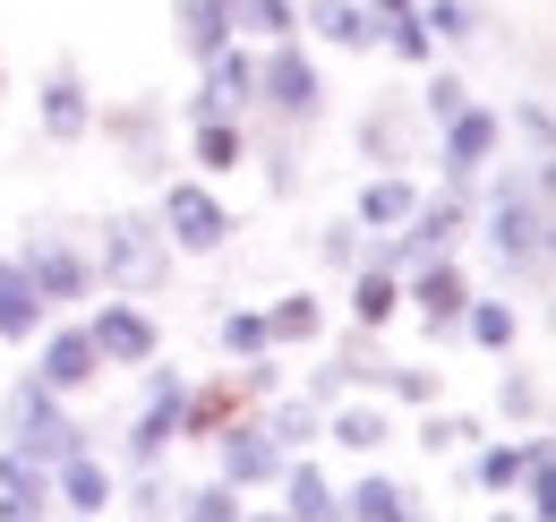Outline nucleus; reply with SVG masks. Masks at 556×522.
I'll return each instance as SVG.
<instances>
[{
	"label": "nucleus",
	"mask_w": 556,
	"mask_h": 522,
	"mask_svg": "<svg viewBox=\"0 0 556 522\" xmlns=\"http://www.w3.org/2000/svg\"><path fill=\"white\" fill-rule=\"evenodd\" d=\"M9 258L26 265V283L43 291V309L61 318V309H86L103 283H94V258H86V240L61 232V223H26V240L9 249Z\"/></svg>",
	"instance_id": "nucleus-6"
},
{
	"label": "nucleus",
	"mask_w": 556,
	"mask_h": 522,
	"mask_svg": "<svg viewBox=\"0 0 556 522\" xmlns=\"http://www.w3.org/2000/svg\"><path fill=\"white\" fill-rule=\"evenodd\" d=\"M214 343H223V360L275 351V343H266V300H257V309H223V318H214Z\"/></svg>",
	"instance_id": "nucleus-43"
},
{
	"label": "nucleus",
	"mask_w": 556,
	"mask_h": 522,
	"mask_svg": "<svg viewBox=\"0 0 556 522\" xmlns=\"http://www.w3.org/2000/svg\"><path fill=\"white\" fill-rule=\"evenodd\" d=\"M359 249H368V232H359L351 214H334V223H317V240H308V258L326 265V274H351V265H359Z\"/></svg>",
	"instance_id": "nucleus-42"
},
{
	"label": "nucleus",
	"mask_w": 556,
	"mask_h": 522,
	"mask_svg": "<svg viewBox=\"0 0 556 522\" xmlns=\"http://www.w3.org/2000/svg\"><path fill=\"white\" fill-rule=\"evenodd\" d=\"M86 334H94L103 369H146V360H163V318H154L146 300H129V291H94Z\"/></svg>",
	"instance_id": "nucleus-11"
},
{
	"label": "nucleus",
	"mask_w": 556,
	"mask_h": 522,
	"mask_svg": "<svg viewBox=\"0 0 556 522\" xmlns=\"http://www.w3.org/2000/svg\"><path fill=\"white\" fill-rule=\"evenodd\" d=\"M0 95H9V69H0Z\"/></svg>",
	"instance_id": "nucleus-53"
},
{
	"label": "nucleus",
	"mask_w": 556,
	"mask_h": 522,
	"mask_svg": "<svg viewBox=\"0 0 556 522\" xmlns=\"http://www.w3.org/2000/svg\"><path fill=\"white\" fill-rule=\"evenodd\" d=\"M343 291H351V334H386L403 318V274H386V265H368V258L343 274Z\"/></svg>",
	"instance_id": "nucleus-24"
},
{
	"label": "nucleus",
	"mask_w": 556,
	"mask_h": 522,
	"mask_svg": "<svg viewBox=\"0 0 556 522\" xmlns=\"http://www.w3.org/2000/svg\"><path fill=\"white\" fill-rule=\"evenodd\" d=\"M300 26H308V44H326V52H377V17H368L359 0H300Z\"/></svg>",
	"instance_id": "nucleus-23"
},
{
	"label": "nucleus",
	"mask_w": 556,
	"mask_h": 522,
	"mask_svg": "<svg viewBox=\"0 0 556 522\" xmlns=\"http://www.w3.org/2000/svg\"><path fill=\"white\" fill-rule=\"evenodd\" d=\"M351 137H359V154H368L377 172H412V163H419V112L403 103V95L368 103V112L351 121Z\"/></svg>",
	"instance_id": "nucleus-18"
},
{
	"label": "nucleus",
	"mask_w": 556,
	"mask_h": 522,
	"mask_svg": "<svg viewBox=\"0 0 556 522\" xmlns=\"http://www.w3.org/2000/svg\"><path fill=\"white\" fill-rule=\"evenodd\" d=\"M35 351V386L43 394H61V402H77V394H94L103 386V351H94V334H86V318H52V326L26 343Z\"/></svg>",
	"instance_id": "nucleus-9"
},
{
	"label": "nucleus",
	"mask_w": 556,
	"mask_h": 522,
	"mask_svg": "<svg viewBox=\"0 0 556 522\" xmlns=\"http://www.w3.org/2000/svg\"><path fill=\"white\" fill-rule=\"evenodd\" d=\"M180 402H189V369H138V420L121 428V471H163V455L180 446Z\"/></svg>",
	"instance_id": "nucleus-7"
},
{
	"label": "nucleus",
	"mask_w": 556,
	"mask_h": 522,
	"mask_svg": "<svg viewBox=\"0 0 556 522\" xmlns=\"http://www.w3.org/2000/svg\"><path fill=\"white\" fill-rule=\"evenodd\" d=\"M35 137L43 146H86L94 137V86L77 61H52L35 77Z\"/></svg>",
	"instance_id": "nucleus-15"
},
{
	"label": "nucleus",
	"mask_w": 556,
	"mask_h": 522,
	"mask_svg": "<svg viewBox=\"0 0 556 522\" xmlns=\"http://www.w3.org/2000/svg\"><path fill=\"white\" fill-rule=\"evenodd\" d=\"M471 291H480V283H471V265H463V258H419V265H403V309H412L437 343H454L463 309H471Z\"/></svg>",
	"instance_id": "nucleus-13"
},
{
	"label": "nucleus",
	"mask_w": 556,
	"mask_h": 522,
	"mask_svg": "<svg viewBox=\"0 0 556 522\" xmlns=\"http://www.w3.org/2000/svg\"><path fill=\"white\" fill-rule=\"evenodd\" d=\"M240 522H282V514H266V506H240Z\"/></svg>",
	"instance_id": "nucleus-50"
},
{
	"label": "nucleus",
	"mask_w": 556,
	"mask_h": 522,
	"mask_svg": "<svg viewBox=\"0 0 556 522\" xmlns=\"http://www.w3.org/2000/svg\"><path fill=\"white\" fill-rule=\"evenodd\" d=\"M94 137L121 146V163H129L138 181H163V172H172V112H163V95L94 103Z\"/></svg>",
	"instance_id": "nucleus-8"
},
{
	"label": "nucleus",
	"mask_w": 556,
	"mask_h": 522,
	"mask_svg": "<svg viewBox=\"0 0 556 522\" xmlns=\"http://www.w3.org/2000/svg\"><path fill=\"white\" fill-rule=\"evenodd\" d=\"M428 137H437V172H445V189H471L488 163L505 154V112L471 95V103H463L445 129H428Z\"/></svg>",
	"instance_id": "nucleus-12"
},
{
	"label": "nucleus",
	"mask_w": 556,
	"mask_h": 522,
	"mask_svg": "<svg viewBox=\"0 0 556 522\" xmlns=\"http://www.w3.org/2000/svg\"><path fill=\"white\" fill-rule=\"evenodd\" d=\"M0 522H52V497H17V488H0Z\"/></svg>",
	"instance_id": "nucleus-48"
},
{
	"label": "nucleus",
	"mask_w": 556,
	"mask_h": 522,
	"mask_svg": "<svg viewBox=\"0 0 556 522\" xmlns=\"http://www.w3.org/2000/svg\"><path fill=\"white\" fill-rule=\"evenodd\" d=\"M223 420H240V394H231V377H189V402H180V446H206Z\"/></svg>",
	"instance_id": "nucleus-34"
},
{
	"label": "nucleus",
	"mask_w": 556,
	"mask_h": 522,
	"mask_svg": "<svg viewBox=\"0 0 556 522\" xmlns=\"http://www.w3.org/2000/svg\"><path fill=\"white\" fill-rule=\"evenodd\" d=\"M480 437H488L480 411H445V402H428V411H419V437H412V446H419V455H437V462H463Z\"/></svg>",
	"instance_id": "nucleus-33"
},
{
	"label": "nucleus",
	"mask_w": 556,
	"mask_h": 522,
	"mask_svg": "<svg viewBox=\"0 0 556 522\" xmlns=\"http://www.w3.org/2000/svg\"><path fill=\"white\" fill-rule=\"evenodd\" d=\"M514 121H522V146H531V154H556V112H548V95H522V103H514Z\"/></svg>",
	"instance_id": "nucleus-47"
},
{
	"label": "nucleus",
	"mask_w": 556,
	"mask_h": 522,
	"mask_svg": "<svg viewBox=\"0 0 556 522\" xmlns=\"http://www.w3.org/2000/svg\"><path fill=\"white\" fill-rule=\"evenodd\" d=\"M463 343L488 351V360H505V351H522V309L505 300V291H471V309H463Z\"/></svg>",
	"instance_id": "nucleus-25"
},
{
	"label": "nucleus",
	"mask_w": 556,
	"mask_h": 522,
	"mask_svg": "<svg viewBox=\"0 0 556 522\" xmlns=\"http://www.w3.org/2000/svg\"><path fill=\"white\" fill-rule=\"evenodd\" d=\"M377 52H394L403 69H428V61H445V52L428 44V26H419V17H377Z\"/></svg>",
	"instance_id": "nucleus-44"
},
{
	"label": "nucleus",
	"mask_w": 556,
	"mask_h": 522,
	"mask_svg": "<svg viewBox=\"0 0 556 522\" xmlns=\"http://www.w3.org/2000/svg\"><path fill=\"white\" fill-rule=\"evenodd\" d=\"M121 506V462L103 446H77V455L52 462V514H86V522H112Z\"/></svg>",
	"instance_id": "nucleus-17"
},
{
	"label": "nucleus",
	"mask_w": 556,
	"mask_h": 522,
	"mask_svg": "<svg viewBox=\"0 0 556 522\" xmlns=\"http://www.w3.org/2000/svg\"><path fill=\"white\" fill-rule=\"evenodd\" d=\"M317 446L377 462L386 446H394V411H386L377 394H343V402H326V437H317Z\"/></svg>",
	"instance_id": "nucleus-19"
},
{
	"label": "nucleus",
	"mask_w": 556,
	"mask_h": 522,
	"mask_svg": "<svg viewBox=\"0 0 556 522\" xmlns=\"http://www.w3.org/2000/svg\"><path fill=\"white\" fill-rule=\"evenodd\" d=\"M240 488H223V480H198V488H172V514L163 522H240Z\"/></svg>",
	"instance_id": "nucleus-38"
},
{
	"label": "nucleus",
	"mask_w": 556,
	"mask_h": 522,
	"mask_svg": "<svg viewBox=\"0 0 556 522\" xmlns=\"http://www.w3.org/2000/svg\"><path fill=\"white\" fill-rule=\"evenodd\" d=\"M214 446V480H223V488H240V497H257V488H275L282 480V446L275 437H266V428H257V411H240V420H223V428H214L206 437Z\"/></svg>",
	"instance_id": "nucleus-14"
},
{
	"label": "nucleus",
	"mask_w": 556,
	"mask_h": 522,
	"mask_svg": "<svg viewBox=\"0 0 556 522\" xmlns=\"http://www.w3.org/2000/svg\"><path fill=\"white\" fill-rule=\"evenodd\" d=\"M249 121L291 129V137H308L326 121V69H317V52H308L300 35L257 44V112H249Z\"/></svg>",
	"instance_id": "nucleus-3"
},
{
	"label": "nucleus",
	"mask_w": 556,
	"mask_h": 522,
	"mask_svg": "<svg viewBox=\"0 0 556 522\" xmlns=\"http://www.w3.org/2000/svg\"><path fill=\"white\" fill-rule=\"evenodd\" d=\"M282 386H291V377H282V351H249V360H231V394H240V411L275 402Z\"/></svg>",
	"instance_id": "nucleus-41"
},
{
	"label": "nucleus",
	"mask_w": 556,
	"mask_h": 522,
	"mask_svg": "<svg viewBox=\"0 0 556 522\" xmlns=\"http://www.w3.org/2000/svg\"><path fill=\"white\" fill-rule=\"evenodd\" d=\"M231 17H240V44H282V35H300V0H231Z\"/></svg>",
	"instance_id": "nucleus-39"
},
{
	"label": "nucleus",
	"mask_w": 556,
	"mask_h": 522,
	"mask_svg": "<svg viewBox=\"0 0 556 522\" xmlns=\"http://www.w3.org/2000/svg\"><path fill=\"white\" fill-rule=\"evenodd\" d=\"M266 343H275V351L326 343V300H317V291H275V300H266Z\"/></svg>",
	"instance_id": "nucleus-32"
},
{
	"label": "nucleus",
	"mask_w": 556,
	"mask_h": 522,
	"mask_svg": "<svg viewBox=\"0 0 556 522\" xmlns=\"http://www.w3.org/2000/svg\"><path fill=\"white\" fill-rule=\"evenodd\" d=\"M0 446H17V455H35L43 471L61 455H77V446H94V428L77 420L61 394H43L35 377H17V386L0 394Z\"/></svg>",
	"instance_id": "nucleus-5"
},
{
	"label": "nucleus",
	"mask_w": 556,
	"mask_h": 522,
	"mask_svg": "<svg viewBox=\"0 0 556 522\" xmlns=\"http://www.w3.org/2000/svg\"><path fill=\"white\" fill-rule=\"evenodd\" d=\"M343 522H428V497L403 488L394 471H359L343 488Z\"/></svg>",
	"instance_id": "nucleus-21"
},
{
	"label": "nucleus",
	"mask_w": 556,
	"mask_h": 522,
	"mask_svg": "<svg viewBox=\"0 0 556 522\" xmlns=\"http://www.w3.org/2000/svg\"><path fill=\"white\" fill-rule=\"evenodd\" d=\"M471 240L488 249V265L505 283H540L556 240V154L531 163H488L471 181Z\"/></svg>",
	"instance_id": "nucleus-1"
},
{
	"label": "nucleus",
	"mask_w": 556,
	"mask_h": 522,
	"mask_svg": "<svg viewBox=\"0 0 556 522\" xmlns=\"http://www.w3.org/2000/svg\"><path fill=\"white\" fill-rule=\"evenodd\" d=\"M275 497H282V506H275L282 522H343V488L326 480V462H317V455H291V462H282Z\"/></svg>",
	"instance_id": "nucleus-20"
},
{
	"label": "nucleus",
	"mask_w": 556,
	"mask_h": 522,
	"mask_svg": "<svg viewBox=\"0 0 556 522\" xmlns=\"http://www.w3.org/2000/svg\"><path fill=\"white\" fill-rule=\"evenodd\" d=\"M368 17H412V0H359Z\"/></svg>",
	"instance_id": "nucleus-49"
},
{
	"label": "nucleus",
	"mask_w": 556,
	"mask_h": 522,
	"mask_svg": "<svg viewBox=\"0 0 556 522\" xmlns=\"http://www.w3.org/2000/svg\"><path fill=\"white\" fill-rule=\"evenodd\" d=\"M488 522H522V514H514V506H496V514H488Z\"/></svg>",
	"instance_id": "nucleus-51"
},
{
	"label": "nucleus",
	"mask_w": 556,
	"mask_h": 522,
	"mask_svg": "<svg viewBox=\"0 0 556 522\" xmlns=\"http://www.w3.org/2000/svg\"><path fill=\"white\" fill-rule=\"evenodd\" d=\"M257 428L275 437L282 455H317V437H326V411H317L308 394H291V386H282L275 402H257Z\"/></svg>",
	"instance_id": "nucleus-30"
},
{
	"label": "nucleus",
	"mask_w": 556,
	"mask_h": 522,
	"mask_svg": "<svg viewBox=\"0 0 556 522\" xmlns=\"http://www.w3.org/2000/svg\"><path fill=\"white\" fill-rule=\"evenodd\" d=\"M86 258H94V283H103V291H129V300H146V291L172 283V240L154 232V214H138V206H112V214L94 223Z\"/></svg>",
	"instance_id": "nucleus-2"
},
{
	"label": "nucleus",
	"mask_w": 556,
	"mask_h": 522,
	"mask_svg": "<svg viewBox=\"0 0 556 522\" xmlns=\"http://www.w3.org/2000/svg\"><path fill=\"white\" fill-rule=\"evenodd\" d=\"M172 35L189 61H206L223 44H240V17H231V0H172Z\"/></svg>",
	"instance_id": "nucleus-28"
},
{
	"label": "nucleus",
	"mask_w": 556,
	"mask_h": 522,
	"mask_svg": "<svg viewBox=\"0 0 556 522\" xmlns=\"http://www.w3.org/2000/svg\"><path fill=\"white\" fill-rule=\"evenodd\" d=\"M257 112V44H223L198 61V86L180 103V121H249Z\"/></svg>",
	"instance_id": "nucleus-10"
},
{
	"label": "nucleus",
	"mask_w": 556,
	"mask_h": 522,
	"mask_svg": "<svg viewBox=\"0 0 556 522\" xmlns=\"http://www.w3.org/2000/svg\"><path fill=\"white\" fill-rule=\"evenodd\" d=\"M412 17L428 26L437 52H471V44L488 35V9H480V0H412Z\"/></svg>",
	"instance_id": "nucleus-31"
},
{
	"label": "nucleus",
	"mask_w": 556,
	"mask_h": 522,
	"mask_svg": "<svg viewBox=\"0 0 556 522\" xmlns=\"http://www.w3.org/2000/svg\"><path fill=\"white\" fill-rule=\"evenodd\" d=\"M189 163H198V181L249 172V121H189Z\"/></svg>",
	"instance_id": "nucleus-27"
},
{
	"label": "nucleus",
	"mask_w": 556,
	"mask_h": 522,
	"mask_svg": "<svg viewBox=\"0 0 556 522\" xmlns=\"http://www.w3.org/2000/svg\"><path fill=\"white\" fill-rule=\"evenodd\" d=\"M531 446H540V437H480V446L463 455V480H471L480 497H514V480H522Z\"/></svg>",
	"instance_id": "nucleus-29"
},
{
	"label": "nucleus",
	"mask_w": 556,
	"mask_h": 522,
	"mask_svg": "<svg viewBox=\"0 0 556 522\" xmlns=\"http://www.w3.org/2000/svg\"><path fill=\"white\" fill-rule=\"evenodd\" d=\"M0 488H17V497H52V471L35 455H17V446H0Z\"/></svg>",
	"instance_id": "nucleus-46"
},
{
	"label": "nucleus",
	"mask_w": 556,
	"mask_h": 522,
	"mask_svg": "<svg viewBox=\"0 0 556 522\" xmlns=\"http://www.w3.org/2000/svg\"><path fill=\"white\" fill-rule=\"evenodd\" d=\"M43 326H52V309H43V291L26 283V265H17L9 249H0V343H17V351H26V343H35Z\"/></svg>",
	"instance_id": "nucleus-26"
},
{
	"label": "nucleus",
	"mask_w": 556,
	"mask_h": 522,
	"mask_svg": "<svg viewBox=\"0 0 556 522\" xmlns=\"http://www.w3.org/2000/svg\"><path fill=\"white\" fill-rule=\"evenodd\" d=\"M403 240V265H419V258H454L463 240H471V189H419V206H412V223L394 232Z\"/></svg>",
	"instance_id": "nucleus-16"
},
{
	"label": "nucleus",
	"mask_w": 556,
	"mask_h": 522,
	"mask_svg": "<svg viewBox=\"0 0 556 522\" xmlns=\"http://www.w3.org/2000/svg\"><path fill=\"white\" fill-rule=\"evenodd\" d=\"M471 103V77L454 61H428V77H419V95H412V112H419V129H445L454 112Z\"/></svg>",
	"instance_id": "nucleus-36"
},
{
	"label": "nucleus",
	"mask_w": 556,
	"mask_h": 522,
	"mask_svg": "<svg viewBox=\"0 0 556 522\" xmlns=\"http://www.w3.org/2000/svg\"><path fill=\"white\" fill-rule=\"evenodd\" d=\"M377 402L386 411H428V402H445V377L428 360H386L377 369Z\"/></svg>",
	"instance_id": "nucleus-35"
},
{
	"label": "nucleus",
	"mask_w": 556,
	"mask_h": 522,
	"mask_svg": "<svg viewBox=\"0 0 556 522\" xmlns=\"http://www.w3.org/2000/svg\"><path fill=\"white\" fill-rule=\"evenodd\" d=\"M146 214H154V232L172 240V258H223V249H231V232H240V223H231V206H223V189L198 181V172H163Z\"/></svg>",
	"instance_id": "nucleus-4"
},
{
	"label": "nucleus",
	"mask_w": 556,
	"mask_h": 522,
	"mask_svg": "<svg viewBox=\"0 0 556 522\" xmlns=\"http://www.w3.org/2000/svg\"><path fill=\"white\" fill-rule=\"evenodd\" d=\"M121 506H129V522H163L172 514V480L163 471H129L121 480Z\"/></svg>",
	"instance_id": "nucleus-45"
},
{
	"label": "nucleus",
	"mask_w": 556,
	"mask_h": 522,
	"mask_svg": "<svg viewBox=\"0 0 556 522\" xmlns=\"http://www.w3.org/2000/svg\"><path fill=\"white\" fill-rule=\"evenodd\" d=\"M496 411H505L514 428H531V420L548 411V386H540V369H522L514 351H505V369H496Z\"/></svg>",
	"instance_id": "nucleus-37"
},
{
	"label": "nucleus",
	"mask_w": 556,
	"mask_h": 522,
	"mask_svg": "<svg viewBox=\"0 0 556 522\" xmlns=\"http://www.w3.org/2000/svg\"><path fill=\"white\" fill-rule=\"evenodd\" d=\"M412 206H419V181H412V172H368V181L351 189V223H359V232H403V223H412Z\"/></svg>",
	"instance_id": "nucleus-22"
},
{
	"label": "nucleus",
	"mask_w": 556,
	"mask_h": 522,
	"mask_svg": "<svg viewBox=\"0 0 556 522\" xmlns=\"http://www.w3.org/2000/svg\"><path fill=\"white\" fill-rule=\"evenodd\" d=\"M514 488H522V522H556V446H548V437L531 446V462H522Z\"/></svg>",
	"instance_id": "nucleus-40"
},
{
	"label": "nucleus",
	"mask_w": 556,
	"mask_h": 522,
	"mask_svg": "<svg viewBox=\"0 0 556 522\" xmlns=\"http://www.w3.org/2000/svg\"><path fill=\"white\" fill-rule=\"evenodd\" d=\"M52 522H86V514H52Z\"/></svg>",
	"instance_id": "nucleus-52"
}]
</instances>
